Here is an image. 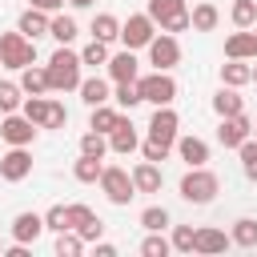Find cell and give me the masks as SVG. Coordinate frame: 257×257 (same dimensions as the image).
<instances>
[{
	"label": "cell",
	"mask_w": 257,
	"mask_h": 257,
	"mask_svg": "<svg viewBox=\"0 0 257 257\" xmlns=\"http://www.w3.org/2000/svg\"><path fill=\"white\" fill-rule=\"evenodd\" d=\"M80 68H84V60H80V52H72L68 44H60L52 56H48V84H52V92H72V88H80Z\"/></svg>",
	"instance_id": "6da1fadb"
},
{
	"label": "cell",
	"mask_w": 257,
	"mask_h": 257,
	"mask_svg": "<svg viewBox=\"0 0 257 257\" xmlns=\"http://www.w3.org/2000/svg\"><path fill=\"white\" fill-rule=\"evenodd\" d=\"M181 197L189 201V205H209L217 193H221V177L213 173V169H205V165H197V169H189L185 177H181Z\"/></svg>",
	"instance_id": "7a4b0ae2"
},
{
	"label": "cell",
	"mask_w": 257,
	"mask_h": 257,
	"mask_svg": "<svg viewBox=\"0 0 257 257\" xmlns=\"http://www.w3.org/2000/svg\"><path fill=\"white\" fill-rule=\"evenodd\" d=\"M0 64L4 68H28V64H36V40H28L20 28L16 32H4L0 36Z\"/></svg>",
	"instance_id": "3957f363"
},
{
	"label": "cell",
	"mask_w": 257,
	"mask_h": 257,
	"mask_svg": "<svg viewBox=\"0 0 257 257\" xmlns=\"http://www.w3.org/2000/svg\"><path fill=\"white\" fill-rule=\"evenodd\" d=\"M149 16L157 20V28L161 32H185V28H193V20H189V8H185V0H149Z\"/></svg>",
	"instance_id": "277c9868"
},
{
	"label": "cell",
	"mask_w": 257,
	"mask_h": 257,
	"mask_svg": "<svg viewBox=\"0 0 257 257\" xmlns=\"http://www.w3.org/2000/svg\"><path fill=\"white\" fill-rule=\"evenodd\" d=\"M100 189H104V197H108L112 205H128V201L137 197L133 173L120 169V165H104V173H100Z\"/></svg>",
	"instance_id": "5b68a950"
},
{
	"label": "cell",
	"mask_w": 257,
	"mask_h": 257,
	"mask_svg": "<svg viewBox=\"0 0 257 257\" xmlns=\"http://www.w3.org/2000/svg\"><path fill=\"white\" fill-rule=\"evenodd\" d=\"M157 36V20L149 16V12H137V16H128L124 24H120V44L124 48H149V40Z\"/></svg>",
	"instance_id": "8992f818"
},
{
	"label": "cell",
	"mask_w": 257,
	"mask_h": 257,
	"mask_svg": "<svg viewBox=\"0 0 257 257\" xmlns=\"http://www.w3.org/2000/svg\"><path fill=\"white\" fill-rule=\"evenodd\" d=\"M137 84H141V96L149 100V104H173L177 100V80L169 76V72H149V76H137Z\"/></svg>",
	"instance_id": "52a82bcc"
},
{
	"label": "cell",
	"mask_w": 257,
	"mask_h": 257,
	"mask_svg": "<svg viewBox=\"0 0 257 257\" xmlns=\"http://www.w3.org/2000/svg\"><path fill=\"white\" fill-rule=\"evenodd\" d=\"M149 64L161 68V72H169L173 64H181V44H177L173 32H161V36L149 40Z\"/></svg>",
	"instance_id": "ba28073f"
},
{
	"label": "cell",
	"mask_w": 257,
	"mask_h": 257,
	"mask_svg": "<svg viewBox=\"0 0 257 257\" xmlns=\"http://www.w3.org/2000/svg\"><path fill=\"white\" fill-rule=\"evenodd\" d=\"M177 133H181V116L173 112V104H157V112L149 116V137L165 141V145H177Z\"/></svg>",
	"instance_id": "9c48e42d"
},
{
	"label": "cell",
	"mask_w": 257,
	"mask_h": 257,
	"mask_svg": "<svg viewBox=\"0 0 257 257\" xmlns=\"http://www.w3.org/2000/svg\"><path fill=\"white\" fill-rule=\"evenodd\" d=\"M249 137H253V120H249L245 112H237V116H221V124H217V141H221L225 149H241Z\"/></svg>",
	"instance_id": "30bf717a"
},
{
	"label": "cell",
	"mask_w": 257,
	"mask_h": 257,
	"mask_svg": "<svg viewBox=\"0 0 257 257\" xmlns=\"http://www.w3.org/2000/svg\"><path fill=\"white\" fill-rule=\"evenodd\" d=\"M32 173V153H28V145H12L4 157H0V177L8 181V185H16V181H24Z\"/></svg>",
	"instance_id": "8fae6325"
},
{
	"label": "cell",
	"mask_w": 257,
	"mask_h": 257,
	"mask_svg": "<svg viewBox=\"0 0 257 257\" xmlns=\"http://www.w3.org/2000/svg\"><path fill=\"white\" fill-rule=\"evenodd\" d=\"M68 225H72L88 245H96V241H100V233H104V221H100L88 205H68Z\"/></svg>",
	"instance_id": "7c38bea8"
},
{
	"label": "cell",
	"mask_w": 257,
	"mask_h": 257,
	"mask_svg": "<svg viewBox=\"0 0 257 257\" xmlns=\"http://www.w3.org/2000/svg\"><path fill=\"white\" fill-rule=\"evenodd\" d=\"M32 137H36V124H32L24 112H4V120H0V141H8V145H32Z\"/></svg>",
	"instance_id": "4fadbf2b"
},
{
	"label": "cell",
	"mask_w": 257,
	"mask_h": 257,
	"mask_svg": "<svg viewBox=\"0 0 257 257\" xmlns=\"http://www.w3.org/2000/svg\"><path fill=\"white\" fill-rule=\"evenodd\" d=\"M225 56L229 60H257V32L253 28H237L225 40Z\"/></svg>",
	"instance_id": "5bb4252c"
},
{
	"label": "cell",
	"mask_w": 257,
	"mask_h": 257,
	"mask_svg": "<svg viewBox=\"0 0 257 257\" xmlns=\"http://www.w3.org/2000/svg\"><path fill=\"white\" fill-rule=\"evenodd\" d=\"M108 149L112 153H120V157H128L133 149H141V137H137V128H133V120L120 112V120H116V128L108 133Z\"/></svg>",
	"instance_id": "9a60e30c"
},
{
	"label": "cell",
	"mask_w": 257,
	"mask_h": 257,
	"mask_svg": "<svg viewBox=\"0 0 257 257\" xmlns=\"http://www.w3.org/2000/svg\"><path fill=\"white\" fill-rule=\"evenodd\" d=\"M104 68H108L112 84H116V80H137V76H141V60L133 56V48H120L116 56H108V64H104Z\"/></svg>",
	"instance_id": "2e32d148"
},
{
	"label": "cell",
	"mask_w": 257,
	"mask_h": 257,
	"mask_svg": "<svg viewBox=\"0 0 257 257\" xmlns=\"http://www.w3.org/2000/svg\"><path fill=\"white\" fill-rule=\"evenodd\" d=\"M48 24H52V12H40V8H24L20 12V20H16V28L28 36V40H36V36H48Z\"/></svg>",
	"instance_id": "e0dca14e"
},
{
	"label": "cell",
	"mask_w": 257,
	"mask_h": 257,
	"mask_svg": "<svg viewBox=\"0 0 257 257\" xmlns=\"http://www.w3.org/2000/svg\"><path fill=\"white\" fill-rule=\"evenodd\" d=\"M133 185H137V193H161V185H165L161 165H157V161H141V165L133 169Z\"/></svg>",
	"instance_id": "ac0fdd59"
},
{
	"label": "cell",
	"mask_w": 257,
	"mask_h": 257,
	"mask_svg": "<svg viewBox=\"0 0 257 257\" xmlns=\"http://www.w3.org/2000/svg\"><path fill=\"white\" fill-rule=\"evenodd\" d=\"M40 233H44V213H16V221H12V237L16 241L32 245Z\"/></svg>",
	"instance_id": "d6986e66"
},
{
	"label": "cell",
	"mask_w": 257,
	"mask_h": 257,
	"mask_svg": "<svg viewBox=\"0 0 257 257\" xmlns=\"http://www.w3.org/2000/svg\"><path fill=\"white\" fill-rule=\"evenodd\" d=\"M233 245V237H225L221 229H197V245H193V253H201V257H213V253H225Z\"/></svg>",
	"instance_id": "ffe728a7"
},
{
	"label": "cell",
	"mask_w": 257,
	"mask_h": 257,
	"mask_svg": "<svg viewBox=\"0 0 257 257\" xmlns=\"http://www.w3.org/2000/svg\"><path fill=\"white\" fill-rule=\"evenodd\" d=\"M177 153H181V161H185L189 169L209 165V145H205L201 137H177Z\"/></svg>",
	"instance_id": "44dd1931"
},
{
	"label": "cell",
	"mask_w": 257,
	"mask_h": 257,
	"mask_svg": "<svg viewBox=\"0 0 257 257\" xmlns=\"http://www.w3.org/2000/svg\"><path fill=\"white\" fill-rule=\"evenodd\" d=\"M20 88H24V96H44V92H52V84H48V68H36V64L20 68Z\"/></svg>",
	"instance_id": "7402d4cb"
},
{
	"label": "cell",
	"mask_w": 257,
	"mask_h": 257,
	"mask_svg": "<svg viewBox=\"0 0 257 257\" xmlns=\"http://www.w3.org/2000/svg\"><path fill=\"white\" fill-rule=\"evenodd\" d=\"M80 100L88 104V108H96V104H108L112 100V88H108V80H100V76H88V80H80Z\"/></svg>",
	"instance_id": "603a6c76"
},
{
	"label": "cell",
	"mask_w": 257,
	"mask_h": 257,
	"mask_svg": "<svg viewBox=\"0 0 257 257\" xmlns=\"http://www.w3.org/2000/svg\"><path fill=\"white\" fill-rule=\"evenodd\" d=\"M213 112H217V116H237V112H245V100L237 96L233 84H221V88L213 92Z\"/></svg>",
	"instance_id": "cb8c5ba5"
},
{
	"label": "cell",
	"mask_w": 257,
	"mask_h": 257,
	"mask_svg": "<svg viewBox=\"0 0 257 257\" xmlns=\"http://www.w3.org/2000/svg\"><path fill=\"white\" fill-rule=\"evenodd\" d=\"M100 173H104V157H88V153H80V157H76V165H72V177H76L80 185L100 181Z\"/></svg>",
	"instance_id": "d4e9b609"
},
{
	"label": "cell",
	"mask_w": 257,
	"mask_h": 257,
	"mask_svg": "<svg viewBox=\"0 0 257 257\" xmlns=\"http://www.w3.org/2000/svg\"><path fill=\"white\" fill-rule=\"evenodd\" d=\"M112 100H116V108H120V112H133V108H137L145 96H141V84H137V80H116Z\"/></svg>",
	"instance_id": "484cf974"
},
{
	"label": "cell",
	"mask_w": 257,
	"mask_h": 257,
	"mask_svg": "<svg viewBox=\"0 0 257 257\" xmlns=\"http://www.w3.org/2000/svg\"><path fill=\"white\" fill-rule=\"evenodd\" d=\"M76 32H80V28H76V20H72V16H64V12H52L48 36H52L56 44H72V40H76Z\"/></svg>",
	"instance_id": "4316f807"
},
{
	"label": "cell",
	"mask_w": 257,
	"mask_h": 257,
	"mask_svg": "<svg viewBox=\"0 0 257 257\" xmlns=\"http://www.w3.org/2000/svg\"><path fill=\"white\" fill-rule=\"evenodd\" d=\"M96 40H104V44H112V40H120V20L112 16V12H100V16H92V28H88Z\"/></svg>",
	"instance_id": "83f0119b"
},
{
	"label": "cell",
	"mask_w": 257,
	"mask_h": 257,
	"mask_svg": "<svg viewBox=\"0 0 257 257\" xmlns=\"http://www.w3.org/2000/svg\"><path fill=\"white\" fill-rule=\"evenodd\" d=\"M189 20H193V32H213L221 24V12H217V4H197L189 12Z\"/></svg>",
	"instance_id": "f1b7e54d"
},
{
	"label": "cell",
	"mask_w": 257,
	"mask_h": 257,
	"mask_svg": "<svg viewBox=\"0 0 257 257\" xmlns=\"http://www.w3.org/2000/svg\"><path fill=\"white\" fill-rule=\"evenodd\" d=\"M249 80H253V64H245V60H229V64H221V84L241 88V84H249Z\"/></svg>",
	"instance_id": "f546056e"
},
{
	"label": "cell",
	"mask_w": 257,
	"mask_h": 257,
	"mask_svg": "<svg viewBox=\"0 0 257 257\" xmlns=\"http://www.w3.org/2000/svg\"><path fill=\"white\" fill-rule=\"evenodd\" d=\"M116 120H120V108H112V104H96L92 108V116H88V128H96V133H112L116 128Z\"/></svg>",
	"instance_id": "4dcf8cb0"
},
{
	"label": "cell",
	"mask_w": 257,
	"mask_h": 257,
	"mask_svg": "<svg viewBox=\"0 0 257 257\" xmlns=\"http://www.w3.org/2000/svg\"><path fill=\"white\" fill-rule=\"evenodd\" d=\"M48 108H52V100H48V96H24V104H20V112H24V116H28L36 128H44Z\"/></svg>",
	"instance_id": "1f68e13d"
},
{
	"label": "cell",
	"mask_w": 257,
	"mask_h": 257,
	"mask_svg": "<svg viewBox=\"0 0 257 257\" xmlns=\"http://www.w3.org/2000/svg\"><path fill=\"white\" fill-rule=\"evenodd\" d=\"M84 237L76 233V229H64V233H56V257H80L84 253Z\"/></svg>",
	"instance_id": "d6a6232c"
},
{
	"label": "cell",
	"mask_w": 257,
	"mask_h": 257,
	"mask_svg": "<svg viewBox=\"0 0 257 257\" xmlns=\"http://www.w3.org/2000/svg\"><path fill=\"white\" fill-rule=\"evenodd\" d=\"M233 245H241V249H253L257 245V221L253 217H241V221H233Z\"/></svg>",
	"instance_id": "836d02e7"
},
{
	"label": "cell",
	"mask_w": 257,
	"mask_h": 257,
	"mask_svg": "<svg viewBox=\"0 0 257 257\" xmlns=\"http://www.w3.org/2000/svg\"><path fill=\"white\" fill-rule=\"evenodd\" d=\"M24 104V88L12 80H0V112H20Z\"/></svg>",
	"instance_id": "e575fe53"
},
{
	"label": "cell",
	"mask_w": 257,
	"mask_h": 257,
	"mask_svg": "<svg viewBox=\"0 0 257 257\" xmlns=\"http://www.w3.org/2000/svg\"><path fill=\"white\" fill-rule=\"evenodd\" d=\"M141 225H145L149 233H165V229H169V209H165V205H149V209L141 213Z\"/></svg>",
	"instance_id": "d590c367"
},
{
	"label": "cell",
	"mask_w": 257,
	"mask_h": 257,
	"mask_svg": "<svg viewBox=\"0 0 257 257\" xmlns=\"http://www.w3.org/2000/svg\"><path fill=\"white\" fill-rule=\"evenodd\" d=\"M233 24L237 28H253L257 24V0H233Z\"/></svg>",
	"instance_id": "8d00e7d4"
},
{
	"label": "cell",
	"mask_w": 257,
	"mask_h": 257,
	"mask_svg": "<svg viewBox=\"0 0 257 257\" xmlns=\"http://www.w3.org/2000/svg\"><path fill=\"white\" fill-rule=\"evenodd\" d=\"M80 60H84L88 68H96V64H108V44L92 36V40H88V44L80 48Z\"/></svg>",
	"instance_id": "74e56055"
},
{
	"label": "cell",
	"mask_w": 257,
	"mask_h": 257,
	"mask_svg": "<svg viewBox=\"0 0 257 257\" xmlns=\"http://www.w3.org/2000/svg\"><path fill=\"white\" fill-rule=\"evenodd\" d=\"M141 253H145V257H169V253H173V241H169L165 233H149V237L141 241Z\"/></svg>",
	"instance_id": "f35d334b"
},
{
	"label": "cell",
	"mask_w": 257,
	"mask_h": 257,
	"mask_svg": "<svg viewBox=\"0 0 257 257\" xmlns=\"http://www.w3.org/2000/svg\"><path fill=\"white\" fill-rule=\"evenodd\" d=\"M80 153H88V157H104V153H108V137L96 133V128H88V133L80 137Z\"/></svg>",
	"instance_id": "ab89813d"
},
{
	"label": "cell",
	"mask_w": 257,
	"mask_h": 257,
	"mask_svg": "<svg viewBox=\"0 0 257 257\" xmlns=\"http://www.w3.org/2000/svg\"><path fill=\"white\" fill-rule=\"evenodd\" d=\"M173 249L177 253H193V245H197V229L193 225H173Z\"/></svg>",
	"instance_id": "60d3db41"
},
{
	"label": "cell",
	"mask_w": 257,
	"mask_h": 257,
	"mask_svg": "<svg viewBox=\"0 0 257 257\" xmlns=\"http://www.w3.org/2000/svg\"><path fill=\"white\" fill-rule=\"evenodd\" d=\"M237 157H241V169H245V177H249V181H257V137H249V141L237 149Z\"/></svg>",
	"instance_id": "b9f144b4"
},
{
	"label": "cell",
	"mask_w": 257,
	"mask_h": 257,
	"mask_svg": "<svg viewBox=\"0 0 257 257\" xmlns=\"http://www.w3.org/2000/svg\"><path fill=\"white\" fill-rule=\"evenodd\" d=\"M44 229H48V233H64V229H72V225H68V205H52V209L44 213Z\"/></svg>",
	"instance_id": "7bdbcfd3"
},
{
	"label": "cell",
	"mask_w": 257,
	"mask_h": 257,
	"mask_svg": "<svg viewBox=\"0 0 257 257\" xmlns=\"http://www.w3.org/2000/svg\"><path fill=\"white\" fill-rule=\"evenodd\" d=\"M141 153H145V161H157V165H161V161L173 153V145H165V141H153V137H149V141L141 145Z\"/></svg>",
	"instance_id": "ee69618b"
},
{
	"label": "cell",
	"mask_w": 257,
	"mask_h": 257,
	"mask_svg": "<svg viewBox=\"0 0 257 257\" xmlns=\"http://www.w3.org/2000/svg\"><path fill=\"white\" fill-rule=\"evenodd\" d=\"M68 124V108L60 104V100H52V108H48V120H44V128H64Z\"/></svg>",
	"instance_id": "f6af8a7d"
},
{
	"label": "cell",
	"mask_w": 257,
	"mask_h": 257,
	"mask_svg": "<svg viewBox=\"0 0 257 257\" xmlns=\"http://www.w3.org/2000/svg\"><path fill=\"white\" fill-rule=\"evenodd\" d=\"M28 4H32V8H40V12H60L68 0H28Z\"/></svg>",
	"instance_id": "bcb514c9"
},
{
	"label": "cell",
	"mask_w": 257,
	"mask_h": 257,
	"mask_svg": "<svg viewBox=\"0 0 257 257\" xmlns=\"http://www.w3.org/2000/svg\"><path fill=\"white\" fill-rule=\"evenodd\" d=\"M4 257H28V245H24V241H16V245H8V249H4Z\"/></svg>",
	"instance_id": "7dc6e473"
},
{
	"label": "cell",
	"mask_w": 257,
	"mask_h": 257,
	"mask_svg": "<svg viewBox=\"0 0 257 257\" xmlns=\"http://www.w3.org/2000/svg\"><path fill=\"white\" fill-rule=\"evenodd\" d=\"M96 257H116V245H108V241H96Z\"/></svg>",
	"instance_id": "c3c4849f"
},
{
	"label": "cell",
	"mask_w": 257,
	"mask_h": 257,
	"mask_svg": "<svg viewBox=\"0 0 257 257\" xmlns=\"http://www.w3.org/2000/svg\"><path fill=\"white\" fill-rule=\"evenodd\" d=\"M92 0H68V8H88Z\"/></svg>",
	"instance_id": "681fc988"
},
{
	"label": "cell",
	"mask_w": 257,
	"mask_h": 257,
	"mask_svg": "<svg viewBox=\"0 0 257 257\" xmlns=\"http://www.w3.org/2000/svg\"><path fill=\"white\" fill-rule=\"evenodd\" d=\"M253 80H257V64H253Z\"/></svg>",
	"instance_id": "f907efd6"
},
{
	"label": "cell",
	"mask_w": 257,
	"mask_h": 257,
	"mask_svg": "<svg viewBox=\"0 0 257 257\" xmlns=\"http://www.w3.org/2000/svg\"><path fill=\"white\" fill-rule=\"evenodd\" d=\"M253 137H257V128H253Z\"/></svg>",
	"instance_id": "816d5d0a"
},
{
	"label": "cell",
	"mask_w": 257,
	"mask_h": 257,
	"mask_svg": "<svg viewBox=\"0 0 257 257\" xmlns=\"http://www.w3.org/2000/svg\"><path fill=\"white\" fill-rule=\"evenodd\" d=\"M0 253H4V245H0Z\"/></svg>",
	"instance_id": "f5cc1de1"
}]
</instances>
